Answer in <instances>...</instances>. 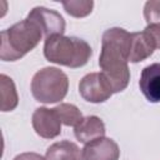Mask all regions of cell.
Listing matches in <instances>:
<instances>
[{"mask_svg":"<svg viewBox=\"0 0 160 160\" xmlns=\"http://www.w3.org/2000/svg\"><path fill=\"white\" fill-rule=\"evenodd\" d=\"M79 92L81 98L89 102H104L112 95V91L101 72H90L79 82Z\"/></svg>","mask_w":160,"mask_h":160,"instance_id":"5b68a950","label":"cell"},{"mask_svg":"<svg viewBox=\"0 0 160 160\" xmlns=\"http://www.w3.org/2000/svg\"><path fill=\"white\" fill-rule=\"evenodd\" d=\"M28 19L34 21L41 29L45 38L51 35H62L65 31V20L55 10L36 6L29 12Z\"/></svg>","mask_w":160,"mask_h":160,"instance_id":"8992f818","label":"cell"},{"mask_svg":"<svg viewBox=\"0 0 160 160\" xmlns=\"http://www.w3.org/2000/svg\"><path fill=\"white\" fill-rule=\"evenodd\" d=\"M139 86L150 102H160V62L145 66L141 71Z\"/></svg>","mask_w":160,"mask_h":160,"instance_id":"9c48e42d","label":"cell"},{"mask_svg":"<svg viewBox=\"0 0 160 160\" xmlns=\"http://www.w3.org/2000/svg\"><path fill=\"white\" fill-rule=\"evenodd\" d=\"M144 31L151 38L155 48L160 49V24H150L144 29Z\"/></svg>","mask_w":160,"mask_h":160,"instance_id":"e0dca14e","label":"cell"},{"mask_svg":"<svg viewBox=\"0 0 160 160\" xmlns=\"http://www.w3.org/2000/svg\"><path fill=\"white\" fill-rule=\"evenodd\" d=\"M130 36L131 32L121 28H111L102 34L99 66L112 94L125 90L130 81Z\"/></svg>","mask_w":160,"mask_h":160,"instance_id":"6da1fadb","label":"cell"},{"mask_svg":"<svg viewBox=\"0 0 160 160\" xmlns=\"http://www.w3.org/2000/svg\"><path fill=\"white\" fill-rule=\"evenodd\" d=\"M41 29L28 18L9 29L1 31L0 59L2 61H16L34 50L42 39Z\"/></svg>","mask_w":160,"mask_h":160,"instance_id":"7a4b0ae2","label":"cell"},{"mask_svg":"<svg viewBox=\"0 0 160 160\" xmlns=\"http://www.w3.org/2000/svg\"><path fill=\"white\" fill-rule=\"evenodd\" d=\"M155 44L151 38L145 32H131L130 48H129V61L140 62L150 58L155 51Z\"/></svg>","mask_w":160,"mask_h":160,"instance_id":"8fae6325","label":"cell"},{"mask_svg":"<svg viewBox=\"0 0 160 160\" xmlns=\"http://www.w3.org/2000/svg\"><path fill=\"white\" fill-rule=\"evenodd\" d=\"M54 110L58 114L59 119L61 120V124H64L66 126H74L75 128L84 119L81 111L74 104L61 102L60 105L55 106Z\"/></svg>","mask_w":160,"mask_h":160,"instance_id":"5bb4252c","label":"cell"},{"mask_svg":"<svg viewBox=\"0 0 160 160\" xmlns=\"http://www.w3.org/2000/svg\"><path fill=\"white\" fill-rule=\"evenodd\" d=\"M0 89H1V111H11L19 104V96L12 79L5 74L0 75Z\"/></svg>","mask_w":160,"mask_h":160,"instance_id":"4fadbf2b","label":"cell"},{"mask_svg":"<svg viewBox=\"0 0 160 160\" xmlns=\"http://www.w3.org/2000/svg\"><path fill=\"white\" fill-rule=\"evenodd\" d=\"M31 94L34 99L42 104H54L61 101L69 90L68 75L58 68L48 66L32 76Z\"/></svg>","mask_w":160,"mask_h":160,"instance_id":"277c9868","label":"cell"},{"mask_svg":"<svg viewBox=\"0 0 160 160\" xmlns=\"http://www.w3.org/2000/svg\"><path fill=\"white\" fill-rule=\"evenodd\" d=\"M12 160H46V159L38 152H22L16 155Z\"/></svg>","mask_w":160,"mask_h":160,"instance_id":"ac0fdd59","label":"cell"},{"mask_svg":"<svg viewBox=\"0 0 160 160\" xmlns=\"http://www.w3.org/2000/svg\"><path fill=\"white\" fill-rule=\"evenodd\" d=\"M105 132L106 130H105L104 121L99 116H95V115L84 118L81 122H79L74 129L75 138L85 145L96 139L104 138Z\"/></svg>","mask_w":160,"mask_h":160,"instance_id":"30bf717a","label":"cell"},{"mask_svg":"<svg viewBox=\"0 0 160 160\" xmlns=\"http://www.w3.org/2000/svg\"><path fill=\"white\" fill-rule=\"evenodd\" d=\"M119 145L110 138H100L82 149V160H119Z\"/></svg>","mask_w":160,"mask_h":160,"instance_id":"ba28073f","label":"cell"},{"mask_svg":"<svg viewBox=\"0 0 160 160\" xmlns=\"http://www.w3.org/2000/svg\"><path fill=\"white\" fill-rule=\"evenodd\" d=\"M62 6L70 16L85 18L92 11L94 1H91V0H69V1H62Z\"/></svg>","mask_w":160,"mask_h":160,"instance_id":"9a60e30c","label":"cell"},{"mask_svg":"<svg viewBox=\"0 0 160 160\" xmlns=\"http://www.w3.org/2000/svg\"><path fill=\"white\" fill-rule=\"evenodd\" d=\"M144 18L150 24H160V0H150L145 2Z\"/></svg>","mask_w":160,"mask_h":160,"instance_id":"2e32d148","label":"cell"},{"mask_svg":"<svg viewBox=\"0 0 160 160\" xmlns=\"http://www.w3.org/2000/svg\"><path fill=\"white\" fill-rule=\"evenodd\" d=\"M44 55L50 62L76 69L88 64L92 49L85 40L79 38L51 35L45 39Z\"/></svg>","mask_w":160,"mask_h":160,"instance_id":"3957f363","label":"cell"},{"mask_svg":"<svg viewBox=\"0 0 160 160\" xmlns=\"http://www.w3.org/2000/svg\"><path fill=\"white\" fill-rule=\"evenodd\" d=\"M32 128L35 132L44 139H54L61 132V120L54 108H38L32 114Z\"/></svg>","mask_w":160,"mask_h":160,"instance_id":"52a82bcc","label":"cell"},{"mask_svg":"<svg viewBox=\"0 0 160 160\" xmlns=\"http://www.w3.org/2000/svg\"><path fill=\"white\" fill-rule=\"evenodd\" d=\"M46 160H82V150L72 141L62 140L50 145L45 154Z\"/></svg>","mask_w":160,"mask_h":160,"instance_id":"7c38bea8","label":"cell"}]
</instances>
